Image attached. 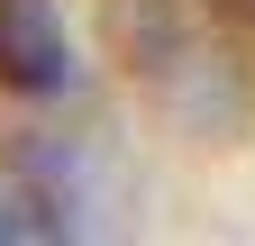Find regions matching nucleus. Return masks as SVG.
Segmentation results:
<instances>
[{"label":"nucleus","instance_id":"obj_2","mask_svg":"<svg viewBox=\"0 0 255 246\" xmlns=\"http://www.w3.org/2000/svg\"><path fill=\"white\" fill-rule=\"evenodd\" d=\"M46 237H82V192L46 146L0 137V246H46Z\"/></svg>","mask_w":255,"mask_h":246},{"label":"nucleus","instance_id":"obj_3","mask_svg":"<svg viewBox=\"0 0 255 246\" xmlns=\"http://www.w3.org/2000/svg\"><path fill=\"white\" fill-rule=\"evenodd\" d=\"M64 82H73V46H64L55 0H0V91L55 101Z\"/></svg>","mask_w":255,"mask_h":246},{"label":"nucleus","instance_id":"obj_4","mask_svg":"<svg viewBox=\"0 0 255 246\" xmlns=\"http://www.w3.org/2000/svg\"><path fill=\"white\" fill-rule=\"evenodd\" d=\"M246 27H255V18H246Z\"/></svg>","mask_w":255,"mask_h":246},{"label":"nucleus","instance_id":"obj_1","mask_svg":"<svg viewBox=\"0 0 255 246\" xmlns=\"http://www.w3.org/2000/svg\"><path fill=\"white\" fill-rule=\"evenodd\" d=\"M110 46L146 101L191 137H228L246 119V64H237V18L219 0H110Z\"/></svg>","mask_w":255,"mask_h":246}]
</instances>
